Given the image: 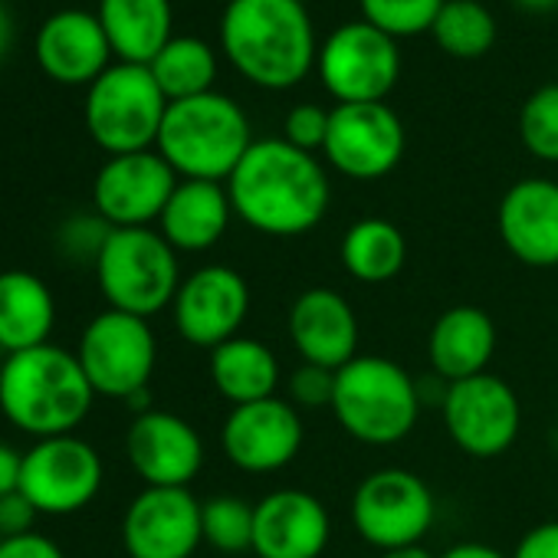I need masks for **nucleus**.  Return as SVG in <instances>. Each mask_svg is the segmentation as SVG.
<instances>
[{
	"mask_svg": "<svg viewBox=\"0 0 558 558\" xmlns=\"http://www.w3.org/2000/svg\"><path fill=\"white\" fill-rule=\"evenodd\" d=\"M256 558H319L332 538V515L310 489H272L253 502Z\"/></svg>",
	"mask_w": 558,
	"mask_h": 558,
	"instance_id": "a211bd4d",
	"label": "nucleus"
},
{
	"mask_svg": "<svg viewBox=\"0 0 558 558\" xmlns=\"http://www.w3.org/2000/svg\"><path fill=\"white\" fill-rule=\"evenodd\" d=\"M253 502L233 493H220L201 502L204 542L223 555L253 551Z\"/></svg>",
	"mask_w": 558,
	"mask_h": 558,
	"instance_id": "7c9ffc66",
	"label": "nucleus"
},
{
	"mask_svg": "<svg viewBox=\"0 0 558 558\" xmlns=\"http://www.w3.org/2000/svg\"><path fill=\"white\" fill-rule=\"evenodd\" d=\"M287 395H290V401L296 408H332V398H336V372L303 362L290 375Z\"/></svg>",
	"mask_w": 558,
	"mask_h": 558,
	"instance_id": "c9c22d12",
	"label": "nucleus"
},
{
	"mask_svg": "<svg viewBox=\"0 0 558 558\" xmlns=\"http://www.w3.org/2000/svg\"><path fill=\"white\" fill-rule=\"evenodd\" d=\"M303 417L290 398H263L230 408L220 427L223 457L253 476L290 466L303 450Z\"/></svg>",
	"mask_w": 558,
	"mask_h": 558,
	"instance_id": "2eb2a0df",
	"label": "nucleus"
},
{
	"mask_svg": "<svg viewBox=\"0 0 558 558\" xmlns=\"http://www.w3.org/2000/svg\"><path fill=\"white\" fill-rule=\"evenodd\" d=\"M522 11H551L558 0H515Z\"/></svg>",
	"mask_w": 558,
	"mask_h": 558,
	"instance_id": "c03bdc74",
	"label": "nucleus"
},
{
	"mask_svg": "<svg viewBox=\"0 0 558 558\" xmlns=\"http://www.w3.org/2000/svg\"><path fill=\"white\" fill-rule=\"evenodd\" d=\"M434 515L437 502L430 486L404 466L375 470L352 493V525L381 551L421 545Z\"/></svg>",
	"mask_w": 558,
	"mask_h": 558,
	"instance_id": "1a4fd4ad",
	"label": "nucleus"
},
{
	"mask_svg": "<svg viewBox=\"0 0 558 558\" xmlns=\"http://www.w3.org/2000/svg\"><path fill=\"white\" fill-rule=\"evenodd\" d=\"M493 355H496V323L489 319V313L476 306H453L437 316L427 339V359L444 385L483 375Z\"/></svg>",
	"mask_w": 558,
	"mask_h": 558,
	"instance_id": "5701e85b",
	"label": "nucleus"
},
{
	"mask_svg": "<svg viewBox=\"0 0 558 558\" xmlns=\"http://www.w3.org/2000/svg\"><path fill=\"white\" fill-rule=\"evenodd\" d=\"M76 359L96 395L129 401L148 388L158 362V342L148 319L106 310L83 329Z\"/></svg>",
	"mask_w": 558,
	"mask_h": 558,
	"instance_id": "6e6552de",
	"label": "nucleus"
},
{
	"mask_svg": "<svg viewBox=\"0 0 558 558\" xmlns=\"http://www.w3.org/2000/svg\"><path fill=\"white\" fill-rule=\"evenodd\" d=\"M57 326V300L37 272H0V355L47 345Z\"/></svg>",
	"mask_w": 558,
	"mask_h": 558,
	"instance_id": "393cba45",
	"label": "nucleus"
},
{
	"mask_svg": "<svg viewBox=\"0 0 558 558\" xmlns=\"http://www.w3.org/2000/svg\"><path fill=\"white\" fill-rule=\"evenodd\" d=\"M171 316L187 345L214 352L217 345L236 339L250 316L246 279L227 263L201 266L181 279Z\"/></svg>",
	"mask_w": 558,
	"mask_h": 558,
	"instance_id": "ddd939ff",
	"label": "nucleus"
},
{
	"mask_svg": "<svg viewBox=\"0 0 558 558\" xmlns=\"http://www.w3.org/2000/svg\"><path fill=\"white\" fill-rule=\"evenodd\" d=\"M0 542H4V538H0Z\"/></svg>",
	"mask_w": 558,
	"mask_h": 558,
	"instance_id": "09e8293b",
	"label": "nucleus"
},
{
	"mask_svg": "<svg viewBox=\"0 0 558 558\" xmlns=\"http://www.w3.org/2000/svg\"><path fill=\"white\" fill-rule=\"evenodd\" d=\"M421 388L385 355H355L336 372L332 414L339 427L368 447L401 444L421 417Z\"/></svg>",
	"mask_w": 558,
	"mask_h": 558,
	"instance_id": "39448f33",
	"label": "nucleus"
},
{
	"mask_svg": "<svg viewBox=\"0 0 558 558\" xmlns=\"http://www.w3.org/2000/svg\"><path fill=\"white\" fill-rule=\"evenodd\" d=\"M287 329L300 359L310 365L339 372L359 355V316L352 303L329 287L300 293L290 306Z\"/></svg>",
	"mask_w": 558,
	"mask_h": 558,
	"instance_id": "412c9836",
	"label": "nucleus"
},
{
	"mask_svg": "<svg viewBox=\"0 0 558 558\" xmlns=\"http://www.w3.org/2000/svg\"><path fill=\"white\" fill-rule=\"evenodd\" d=\"M0 558H66V555L53 538L40 532H27V535L0 542Z\"/></svg>",
	"mask_w": 558,
	"mask_h": 558,
	"instance_id": "4c0bfd02",
	"label": "nucleus"
},
{
	"mask_svg": "<svg viewBox=\"0 0 558 558\" xmlns=\"http://www.w3.org/2000/svg\"><path fill=\"white\" fill-rule=\"evenodd\" d=\"M4 359H8V355H0V381H4Z\"/></svg>",
	"mask_w": 558,
	"mask_h": 558,
	"instance_id": "a18cd8bd",
	"label": "nucleus"
},
{
	"mask_svg": "<svg viewBox=\"0 0 558 558\" xmlns=\"http://www.w3.org/2000/svg\"><path fill=\"white\" fill-rule=\"evenodd\" d=\"M519 138L532 158L558 165V83L535 89L522 102Z\"/></svg>",
	"mask_w": 558,
	"mask_h": 558,
	"instance_id": "2f4dec72",
	"label": "nucleus"
},
{
	"mask_svg": "<svg viewBox=\"0 0 558 558\" xmlns=\"http://www.w3.org/2000/svg\"><path fill=\"white\" fill-rule=\"evenodd\" d=\"M440 411L450 440L476 460L502 457L522 427V404L515 391L489 372L447 385Z\"/></svg>",
	"mask_w": 558,
	"mask_h": 558,
	"instance_id": "f8f14e48",
	"label": "nucleus"
},
{
	"mask_svg": "<svg viewBox=\"0 0 558 558\" xmlns=\"http://www.w3.org/2000/svg\"><path fill=\"white\" fill-rule=\"evenodd\" d=\"M430 34L444 53L457 60H476L496 44V21L476 0H447Z\"/></svg>",
	"mask_w": 558,
	"mask_h": 558,
	"instance_id": "c756f323",
	"label": "nucleus"
},
{
	"mask_svg": "<svg viewBox=\"0 0 558 558\" xmlns=\"http://www.w3.org/2000/svg\"><path fill=\"white\" fill-rule=\"evenodd\" d=\"M381 558H434L424 545H404V548H391Z\"/></svg>",
	"mask_w": 558,
	"mask_h": 558,
	"instance_id": "37998d69",
	"label": "nucleus"
},
{
	"mask_svg": "<svg viewBox=\"0 0 558 558\" xmlns=\"http://www.w3.org/2000/svg\"><path fill=\"white\" fill-rule=\"evenodd\" d=\"M210 381L230 408L272 398L279 388V362L259 342L236 336L210 352Z\"/></svg>",
	"mask_w": 558,
	"mask_h": 558,
	"instance_id": "bb28decb",
	"label": "nucleus"
},
{
	"mask_svg": "<svg viewBox=\"0 0 558 558\" xmlns=\"http://www.w3.org/2000/svg\"><path fill=\"white\" fill-rule=\"evenodd\" d=\"M319 80L339 106L385 102L401 76L398 40L365 21L342 24L319 50Z\"/></svg>",
	"mask_w": 558,
	"mask_h": 558,
	"instance_id": "9d476101",
	"label": "nucleus"
},
{
	"mask_svg": "<svg viewBox=\"0 0 558 558\" xmlns=\"http://www.w3.org/2000/svg\"><path fill=\"white\" fill-rule=\"evenodd\" d=\"M96 17L119 63L148 66L174 37L171 0H99Z\"/></svg>",
	"mask_w": 558,
	"mask_h": 558,
	"instance_id": "a878e982",
	"label": "nucleus"
},
{
	"mask_svg": "<svg viewBox=\"0 0 558 558\" xmlns=\"http://www.w3.org/2000/svg\"><path fill=\"white\" fill-rule=\"evenodd\" d=\"M112 227L99 217V214H76L70 220L60 223L57 230V246L66 259H76V263H93L99 259L106 240H109Z\"/></svg>",
	"mask_w": 558,
	"mask_h": 558,
	"instance_id": "72a5a7b5",
	"label": "nucleus"
},
{
	"mask_svg": "<svg viewBox=\"0 0 558 558\" xmlns=\"http://www.w3.org/2000/svg\"><path fill=\"white\" fill-rule=\"evenodd\" d=\"M37 519H40L37 506L21 489L11 496H0V538H17L34 532Z\"/></svg>",
	"mask_w": 558,
	"mask_h": 558,
	"instance_id": "e433bc0d",
	"label": "nucleus"
},
{
	"mask_svg": "<svg viewBox=\"0 0 558 558\" xmlns=\"http://www.w3.org/2000/svg\"><path fill=\"white\" fill-rule=\"evenodd\" d=\"M496 223L506 250L519 263L535 269L558 266V181H515L499 201Z\"/></svg>",
	"mask_w": 558,
	"mask_h": 558,
	"instance_id": "4be33fe9",
	"label": "nucleus"
},
{
	"mask_svg": "<svg viewBox=\"0 0 558 558\" xmlns=\"http://www.w3.org/2000/svg\"><path fill=\"white\" fill-rule=\"evenodd\" d=\"M220 44L230 66L259 89H293L319 60L300 0H233L220 17Z\"/></svg>",
	"mask_w": 558,
	"mask_h": 558,
	"instance_id": "f03ea898",
	"label": "nucleus"
},
{
	"mask_svg": "<svg viewBox=\"0 0 558 558\" xmlns=\"http://www.w3.org/2000/svg\"><path fill=\"white\" fill-rule=\"evenodd\" d=\"M96 391L76 359L63 345H37L4 359V381H0V411L4 417L44 440L76 434L89 417Z\"/></svg>",
	"mask_w": 558,
	"mask_h": 558,
	"instance_id": "7ed1b4c3",
	"label": "nucleus"
},
{
	"mask_svg": "<svg viewBox=\"0 0 558 558\" xmlns=\"http://www.w3.org/2000/svg\"><path fill=\"white\" fill-rule=\"evenodd\" d=\"M102 457L76 434L44 437L24 453L21 493L40 515H70L86 509L102 489Z\"/></svg>",
	"mask_w": 558,
	"mask_h": 558,
	"instance_id": "9b49d317",
	"label": "nucleus"
},
{
	"mask_svg": "<svg viewBox=\"0 0 558 558\" xmlns=\"http://www.w3.org/2000/svg\"><path fill=\"white\" fill-rule=\"evenodd\" d=\"M11 40H14V17L4 0H0V57L11 50Z\"/></svg>",
	"mask_w": 558,
	"mask_h": 558,
	"instance_id": "79ce46f5",
	"label": "nucleus"
},
{
	"mask_svg": "<svg viewBox=\"0 0 558 558\" xmlns=\"http://www.w3.org/2000/svg\"><path fill=\"white\" fill-rule=\"evenodd\" d=\"M40 70L63 86H93L109 70V37L96 14L66 8L50 14L34 40Z\"/></svg>",
	"mask_w": 558,
	"mask_h": 558,
	"instance_id": "aec40b11",
	"label": "nucleus"
},
{
	"mask_svg": "<svg viewBox=\"0 0 558 558\" xmlns=\"http://www.w3.org/2000/svg\"><path fill=\"white\" fill-rule=\"evenodd\" d=\"M440 558H512V555H502L499 548H493L486 542H457Z\"/></svg>",
	"mask_w": 558,
	"mask_h": 558,
	"instance_id": "a19ab883",
	"label": "nucleus"
},
{
	"mask_svg": "<svg viewBox=\"0 0 558 558\" xmlns=\"http://www.w3.org/2000/svg\"><path fill=\"white\" fill-rule=\"evenodd\" d=\"M178 181L174 168L155 148L112 155L93 181V204L109 227H151Z\"/></svg>",
	"mask_w": 558,
	"mask_h": 558,
	"instance_id": "f3484780",
	"label": "nucleus"
},
{
	"mask_svg": "<svg viewBox=\"0 0 558 558\" xmlns=\"http://www.w3.org/2000/svg\"><path fill=\"white\" fill-rule=\"evenodd\" d=\"M201 542V499L187 486H145L122 515L129 558H191Z\"/></svg>",
	"mask_w": 558,
	"mask_h": 558,
	"instance_id": "dca6fc26",
	"label": "nucleus"
},
{
	"mask_svg": "<svg viewBox=\"0 0 558 558\" xmlns=\"http://www.w3.org/2000/svg\"><path fill=\"white\" fill-rule=\"evenodd\" d=\"M339 256H342V266H345V272L352 279L368 283V287H378V283H388V279H395L404 269L408 240L391 220L365 217V220H355L345 230Z\"/></svg>",
	"mask_w": 558,
	"mask_h": 558,
	"instance_id": "cd10ccee",
	"label": "nucleus"
},
{
	"mask_svg": "<svg viewBox=\"0 0 558 558\" xmlns=\"http://www.w3.org/2000/svg\"><path fill=\"white\" fill-rule=\"evenodd\" d=\"M125 453L145 486H191L204 466L201 434L171 411L135 414L125 434Z\"/></svg>",
	"mask_w": 558,
	"mask_h": 558,
	"instance_id": "6ab92c4d",
	"label": "nucleus"
},
{
	"mask_svg": "<svg viewBox=\"0 0 558 558\" xmlns=\"http://www.w3.org/2000/svg\"><path fill=\"white\" fill-rule=\"evenodd\" d=\"M158 89L168 102L214 93L217 57L201 37H171V44L148 63Z\"/></svg>",
	"mask_w": 558,
	"mask_h": 558,
	"instance_id": "c85d7f7f",
	"label": "nucleus"
},
{
	"mask_svg": "<svg viewBox=\"0 0 558 558\" xmlns=\"http://www.w3.org/2000/svg\"><path fill=\"white\" fill-rule=\"evenodd\" d=\"M96 279L109 310L151 319L178 296V250L151 227H112L96 259Z\"/></svg>",
	"mask_w": 558,
	"mask_h": 558,
	"instance_id": "423d86ee",
	"label": "nucleus"
},
{
	"mask_svg": "<svg viewBox=\"0 0 558 558\" xmlns=\"http://www.w3.org/2000/svg\"><path fill=\"white\" fill-rule=\"evenodd\" d=\"M512 558H558V519L529 529L519 538Z\"/></svg>",
	"mask_w": 558,
	"mask_h": 558,
	"instance_id": "58836bf2",
	"label": "nucleus"
},
{
	"mask_svg": "<svg viewBox=\"0 0 558 558\" xmlns=\"http://www.w3.org/2000/svg\"><path fill=\"white\" fill-rule=\"evenodd\" d=\"M323 155L352 181H378L391 174L404 155V125L388 102L336 106Z\"/></svg>",
	"mask_w": 558,
	"mask_h": 558,
	"instance_id": "4468645a",
	"label": "nucleus"
},
{
	"mask_svg": "<svg viewBox=\"0 0 558 558\" xmlns=\"http://www.w3.org/2000/svg\"><path fill=\"white\" fill-rule=\"evenodd\" d=\"M217 4H223V8H227V4H233V0H217Z\"/></svg>",
	"mask_w": 558,
	"mask_h": 558,
	"instance_id": "49530a36",
	"label": "nucleus"
},
{
	"mask_svg": "<svg viewBox=\"0 0 558 558\" xmlns=\"http://www.w3.org/2000/svg\"><path fill=\"white\" fill-rule=\"evenodd\" d=\"M253 145L246 112L220 93L168 102L155 151L184 181H220L236 171Z\"/></svg>",
	"mask_w": 558,
	"mask_h": 558,
	"instance_id": "20e7f679",
	"label": "nucleus"
},
{
	"mask_svg": "<svg viewBox=\"0 0 558 558\" xmlns=\"http://www.w3.org/2000/svg\"><path fill=\"white\" fill-rule=\"evenodd\" d=\"M444 4L447 0H359L362 21L378 27L391 40L430 31Z\"/></svg>",
	"mask_w": 558,
	"mask_h": 558,
	"instance_id": "473e14b6",
	"label": "nucleus"
},
{
	"mask_svg": "<svg viewBox=\"0 0 558 558\" xmlns=\"http://www.w3.org/2000/svg\"><path fill=\"white\" fill-rule=\"evenodd\" d=\"M300 4H310V0H300Z\"/></svg>",
	"mask_w": 558,
	"mask_h": 558,
	"instance_id": "de8ad7c7",
	"label": "nucleus"
},
{
	"mask_svg": "<svg viewBox=\"0 0 558 558\" xmlns=\"http://www.w3.org/2000/svg\"><path fill=\"white\" fill-rule=\"evenodd\" d=\"M329 116L323 106H313V102H303L296 109L287 112V122H283V138L310 155L323 151L326 148V138H329Z\"/></svg>",
	"mask_w": 558,
	"mask_h": 558,
	"instance_id": "f704fd0d",
	"label": "nucleus"
},
{
	"mask_svg": "<svg viewBox=\"0 0 558 558\" xmlns=\"http://www.w3.org/2000/svg\"><path fill=\"white\" fill-rule=\"evenodd\" d=\"M168 112V99L158 89L148 66L116 63L86 93L83 119L93 142L112 155L148 151L158 145V132Z\"/></svg>",
	"mask_w": 558,
	"mask_h": 558,
	"instance_id": "0eeeda50",
	"label": "nucleus"
},
{
	"mask_svg": "<svg viewBox=\"0 0 558 558\" xmlns=\"http://www.w3.org/2000/svg\"><path fill=\"white\" fill-rule=\"evenodd\" d=\"M233 214L266 236H303L323 223L332 187L316 155L287 138H259L227 178Z\"/></svg>",
	"mask_w": 558,
	"mask_h": 558,
	"instance_id": "f257e3e1",
	"label": "nucleus"
},
{
	"mask_svg": "<svg viewBox=\"0 0 558 558\" xmlns=\"http://www.w3.org/2000/svg\"><path fill=\"white\" fill-rule=\"evenodd\" d=\"M230 217L233 204L227 184L181 178L158 217V233L178 253H204L220 243V236L230 227Z\"/></svg>",
	"mask_w": 558,
	"mask_h": 558,
	"instance_id": "b1692460",
	"label": "nucleus"
},
{
	"mask_svg": "<svg viewBox=\"0 0 558 558\" xmlns=\"http://www.w3.org/2000/svg\"><path fill=\"white\" fill-rule=\"evenodd\" d=\"M21 470H24V453L0 440V496H11L21 489Z\"/></svg>",
	"mask_w": 558,
	"mask_h": 558,
	"instance_id": "ea45409f",
	"label": "nucleus"
}]
</instances>
